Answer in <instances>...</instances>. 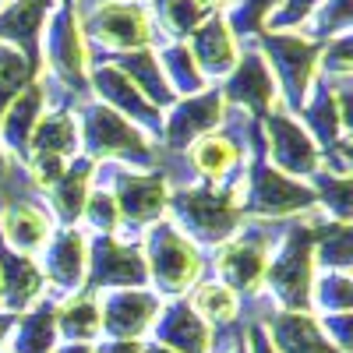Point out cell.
Here are the masks:
<instances>
[{
	"label": "cell",
	"mask_w": 353,
	"mask_h": 353,
	"mask_svg": "<svg viewBox=\"0 0 353 353\" xmlns=\"http://www.w3.org/2000/svg\"><path fill=\"white\" fill-rule=\"evenodd\" d=\"M4 4H8V0H0V8H4Z\"/></svg>",
	"instance_id": "cell-50"
},
{
	"label": "cell",
	"mask_w": 353,
	"mask_h": 353,
	"mask_svg": "<svg viewBox=\"0 0 353 353\" xmlns=\"http://www.w3.org/2000/svg\"><path fill=\"white\" fill-rule=\"evenodd\" d=\"M0 209H4V194H0Z\"/></svg>",
	"instance_id": "cell-48"
},
{
	"label": "cell",
	"mask_w": 353,
	"mask_h": 353,
	"mask_svg": "<svg viewBox=\"0 0 353 353\" xmlns=\"http://www.w3.org/2000/svg\"><path fill=\"white\" fill-rule=\"evenodd\" d=\"M88 237H106V233H121V209L110 194L106 184H92L85 198V209H81V223H78Z\"/></svg>",
	"instance_id": "cell-36"
},
{
	"label": "cell",
	"mask_w": 353,
	"mask_h": 353,
	"mask_svg": "<svg viewBox=\"0 0 353 353\" xmlns=\"http://www.w3.org/2000/svg\"><path fill=\"white\" fill-rule=\"evenodd\" d=\"M43 297H50V293H46V279H43L39 261L11 251L0 241V311L25 314Z\"/></svg>",
	"instance_id": "cell-20"
},
{
	"label": "cell",
	"mask_w": 353,
	"mask_h": 353,
	"mask_svg": "<svg viewBox=\"0 0 353 353\" xmlns=\"http://www.w3.org/2000/svg\"><path fill=\"white\" fill-rule=\"evenodd\" d=\"M307 184L314 191V201H318L321 216L336 219V223H350V176L346 173L318 170Z\"/></svg>",
	"instance_id": "cell-34"
},
{
	"label": "cell",
	"mask_w": 353,
	"mask_h": 353,
	"mask_svg": "<svg viewBox=\"0 0 353 353\" xmlns=\"http://www.w3.org/2000/svg\"><path fill=\"white\" fill-rule=\"evenodd\" d=\"M53 230H57V223L46 212L39 194H11V198H4V209H0V241H4L11 251L39 258V251L53 237Z\"/></svg>",
	"instance_id": "cell-17"
},
{
	"label": "cell",
	"mask_w": 353,
	"mask_h": 353,
	"mask_svg": "<svg viewBox=\"0 0 353 353\" xmlns=\"http://www.w3.org/2000/svg\"><path fill=\"white\" fill-rule=\"evenodd\" d=\"M57 4L61 0H8L0 8V46L18 50L28 64L39 68V36Z\"/></svg>",
	"instance_id": "cell-21"
},
{
	"label": "cell",
	"mask_w": 353,
	"mask_h": 353,
	"mask_svg": "<svg viewBox=\"0 0 353 353\" xmlns=\"http://www.w3.org/2000/svg\"><path fill=\"white\" fill-rule=\"evenodd\" d=\"M141 258L149 272V290L163 301L188 297V293L209 276V254H205L188 233H181L170 219H159L141 230Z\"/></svg>",
	"instance_id": "cell-3"
},
{
	"label": "cell",
	"mask_w": 353,
	"mask_h": 353,
	"mask_svg": "<svg viewBox=\"0 0 353 353\" xmlns=\"http://www.w3.org/2000/svg\"><path fill=\"white\" fill-rule=\"evenodd\" d=\"M304 36H311L314 43L350 36V0H321L304 25Z\"/></svg>",
	"instance_id": "cell-37"
},
{
	"label": "cell",
	"mask_w": 353,
	"mask_h": 353,
	"mask_svg": "<svg viewBox=\"0 0 353 353\" xmlns=\"http://www.w3.org/2000/svg\"><path fill=\"white\" fill-rule=\"evenodd\" d=\"M28 156H53V159H78L81 156V138H78V117L74 106H50L28 141Z\"/></svg>",
	"instance_id": "cell-26"
},
{
	"label": "cell",
	"mask_w": 353,
	"mask_h": 353,
	"mask_svg": "<svg viewBox=\"0 0 353 353\" xmlns=\"http://www.w3.org/2000/svg\"><path fill=\"white\" fill-rule=\"evenodd\" d=\"M283 223H265V219H244V226L223 241L216 251H209V276L223 279L230 290L241 293V301H254L265 290V272L269 258L279 241Z\"/></svg>",
	"instance_id": "cell-5"
},
{
	"label": "cell",
	"mask_w": 353,
	"mask_h": 353,
	"mask_svg": "<svg viewBox=\"0 0 353 353\" xmlns=\"http://www.w3.org/2000/svg\"><path fill=\"white\" fill-rule=\"evenodd\" d=\"M276 8H279V0H233L230 14H223V18H226V25L233 28V36L244 43L248 36H258V32H261L265 21H269V14H272Z\"/></svg>",
	"instance_id": "cell-38"
},
{
	"label": "cell",
	"mask_w": 353,
	"mask_h": 353,
	"mask_svg": "<svg viewBox=\"0 0 353 353\" xmlns=\"http://www.w3.org/2000/svg\"><path fill=\"white\" fill-rule=\"evenodd\" d=\"M149 286L145 258L138 237H88V269H85V290L106 293V290H141Z\"/></svg>",
	"instance_id": "cell-10"
},
{
	"label": "cell",
	"mask_w": 353,
	"mask_h": 353,
	"mask_svg": "<svg viewBox=\"0 0 353 353\" xmlns=\"http://www.w3.org/2000/svg\"><path fill=\"white\" fill-rule=\"evenodd\" d=\"M152 25H156V36L163 32L170 43H184L194 28L209 18L198 0H152L149 4Z\"/></svg>",
	"instance_id": "cell-31"
},
{
	"label": "cell",
	"mask_w": 353,
	"mask_h": 353,
	"mask_svg": "<svg viewBox=\"0 0 353 353\" xmlns=\"http://www.w3.org/2000/svg\"><path fill=\"white\" fill-rule=\"evenodd\" d=\"M261 138H265V159L286 176L311 181L318 170H325V159H321V149L314 145V138L283 106L272 110L269 117H261Z\"/></svg>",
	"instance_id": "cell-11"
},
{
	"label": "cell",
	"mask_w": 353,
	"mask_h": 353,
	"mask_svg": "<svg viewBox=\"0 0 353 353\" xmlns=\"http://www.w3.org/2000/svg\"><path fill=\"white\" fill-rule=\"evenodd\" d=\"M0 353H8V350H0Z\"/></svg>",
	"instance_id": "cell-51"
},
{
	"label": "cell",
	"mask_w": 353,
	"mask_h": 353,
	"mask_svg": "<svg viewBox=\"0 0 353 353\" xmlns=\"http://www.w3.org/2000/svg\"><path fill=\"white\" fill-rule=\"evenodd\" d=\"M233 353H248V346H241V350H233Z\"/></svg>",
	"instance_id": "cell-46"
},
{
	"label": "cell",
	"mask_w": 353,
	"mask_h": 353,
	"mask_svg": "<svg viewBox=\"0 0 353 353\" xmlns=\"http://www.w3.org/2000/svg\"><path fill=\"white\" fill-rule=\"evenodd\" d=\"M184 43H188L198 71L205 74V81H209V85H219L233 68H237L241 50H244V43L233 36V28L226 25L223 14H209Z\"/></svg>",
	"instance_id": "cell-19"
},
{
	"label": "cell",
	"mask_w": 353,
	"mask_h": 353,
	"mask_svg": "<svg viewBox=\"0 0 353 353\" xmlns=\"http://www.w3.org/2000/svg\"><path fill=\"white\" fill-rule=\"evenodd\" d=\"M318 325H321L325 339H329L339 353H350V343H353V311H343V314H318Z\"/></svg>",
	"instance_id": "cell-39"
},
{
	"label": "cell",
	"mask_w": 353,
	"mask_h": 353,
	"mask_svg": "<svg viewBox=\"0 0 353 353\" xmlns=\"http://www.w3.org/2000/svg\"><path fill=\"white\" fill-rule=\"evenodd\" d=\"M61 4H74V0H61Z\"/></svg>",
	"instance_id": "cell-49"
},
{
	"label": "cell",
	"mask_w": 353,
	"mask_h": 353,
	"mask_svg": "<svg viewBox=\"0 0 353 353\" xmlns=\"http://www.w3.org/2000/svg\"><path fill=\"white\" fill-rule=\"evenodd\" d=\"M226 121V103L219 85H209L198 96H184L176 99L166 113H163V134H159V152H173L181 156L191 141H198L201 134L219 131Z\"/></svg>",
	"instance_id": "cell-13"
},
{
	"label": "cell",
	"mask_w": 353,
	"mask_h": 353,
	"mask_svg": "<svg viewBox=\"0 0 353 353\" xmlns=\"http://www.w3.org/2000/svg\"><path fill=\"white\" fill-rule=\"evenodd\" d=\"M61 343L53 321V297H43L36 307H28L25 314L14 318V329L8 336V353H53V346Z\"/></svg>",
	"instance_id": "cell-27"
},
{
	"label": "cell",
	"mask_w": 353,
	"mask_h": 353,
	"mask_svg": "<svg viewBox=\"0 0 353 353\" xmlns=\"http://www.w3.org/2000/svg\"><path fill=\"white\" fill-rule=\"evenodd\" d=\"M321 209L307 212L304 219H290L279 230V241L269 258L261 297L276 311H311V283H314V223Z\"/></svg>",
	"instance_id": "cell-2"
},
{
	"label": "cell",
	"mask_w": 353,
	"mask_h": 353,
	"mask_svg": "<svg viewBox=\"0 0 353 353\" xmlns=\"http://www.w3.org/2000/svg\"><path fill=\"white\" fill-rule=\"evenodd\" d=\"M141 343H131V339H99L92 343V353H138Z\"/></svg>",
	"instance_id": "cell-41"
},
{
	"label": "cell",
	"mask_w": 353,
	"mask_h": 353,
	"mask_svg": "<svg viewBox=\"0 0 353 353\" xmlns=\"http://www.w3.org/2000/svg\"><path fill=\"white\" fill-rule=\"evenodd\" d=\"M219 92H223L226 110H237V113L251 117V121H261L272 110H279L276 78H272L269 64H265V57L258 53V46L241 50V61L219 81Z\"/></svg>",
	"instance_id": "cell-14"
},
{
	"label": "cell",
	"mask_w": 353,
	"mask_h": 353,
	"mask_svg": "<svg viewBox=\"0 0 353 353\" xmlns=\"http://www.w3.org/2000/svg\"><path fill=\"white\" fill-rule=\"evenodd\" d=\"M276 353H339L318 325L314 311H265L261 318Z\"/></svg>",
	"instance_id": "cell-22"
},
{
	"label": "cell",
	"mask_w": 353,
	"mask_h": 353,
	"mask_svg": "<svg viewBox=\"0 0 353 353\" xmlns=\"http://www.w3.org/2000/svg\"><path fill=\"white\" fill-rule=\"evenodd\" d=\"M88 4H99V0H85V8H88Z\"/></svg>",
	"instance_id": "cell-47"
},
{
	"label": "cell",
	"mask_w": 353,
	"mask_h": 353,
	"mask_svg": "<svg viewBox=\"0 0 353 353\" xmlns=\"http://www.w3.org/2000/svg\"><path fill=\"white\" fill-rule=\"evenodd\" d=\"M50 71V85H61L68 99L78 106L88 99V68L92 53L81 36L78 4H57L39 36V71Z\"/></svg>",
	"instance_id": "cell-6"
},
{
	"label": "cell",
	"mask_w": 353,
	"mask_h": 353,
	"mask_svg": "<svg viewBox=\"0 0 353 353\" xmlns=\"http://www.w3.org/2000/svg\"><path fill=\"white\" fill-rule=\"evenodd\" d=\"M36 78H39V68L28 64L18 50L0 46V117H4L8 103ZM4 173H8V159H4V152H0V181H4Z\"/></svg>",
	"instance_id": "cell-33"
},
{
	"label": "cell",
	"mask_w": 353,
	"mask_h": 353,
	"mask_svg": "<svg viewBox=\"0 0 353 353\" xmlns=\"http://www.w3.org/2000/svg\"><path fill=\"white\" fill-rule=\"evenodd\" d=\"M156 57H159V68H163V78H166V85H170V92H173L176 99L198 96V92H205V88H209V81H205V74L198 71L188 43H163V46L156 50Z\"/></svg>",
	"instance_id": "cell-30"
},
{
	"label": "cell",
	"mask_w": 353,
	"mask_h": 353,
	"mask_svg": "<svg viewBox=\"0 0 353 353\" xmlns=\"http://www.w3.org/2000/svg\"><path fill=\"white\" fill-rule=\"evenodd\" d=\"M350 223L321 216L314 223V265L318 272H350Z\"/></svg>",
	"instance_id": "cell-32"
},
{
	"label": "cell",
	"mask_w": 353,
	"mask_h": 353,
	"mask_svg": "<svg viewBox=\"0 0 353 353\" xmlns=\"http://www.w3.org/2000/svg\"><path fill=\"white\" fill-rule=\"evenodd\" d=\"M138 353H173V350H170V346H163V343H152V339H145Z\"/></svg>",
	"instance_id": "cell-45"
},
{
	"label": "cell",
	"mask_w": 353,
	"mask_h": 353,
	"mask_svg": "<svg viewBox=\"0 0 353 353\" xmlns=\"http://www.w3.org/2000/svg\"><path fill=\"white\" fill-rule=\"evenodd\" d=\"M149 339L170 346L173 353H209L212 329L191 311L188 297H173V301H163Z\"/></svg>",
	"instance_id": "cell-23"
},
{
	"label": "cell",
	"mask_w": 353,
	"mask_h": 353,
	"mask_svg": "<svg viewBox=\"0 0 353 353\" xmlns=\"http://www.w3.org/2000/svg\"><path fill=\"white\" fill-rule=\"evenodd\" d=\"M198 4H201L205 11H209V14H223V8H230L233 0H198Z\"/></svg>",
	"instance_id": "cell-44"
},
{
	"label": "cell",
	"mask_w": 353,
	"mask_h": 353,
	"mask_svg": "<svg viewBox=\"0 0 353 353\" xmlns=\"http://www.w3.org/2000/svg\"><path fill=\"white\" fill-rule=\"evenodd\" d=\"M81 36L113 57L134 53V50H152L156 46V25L152 14L138 0H99V4L78 8Z\"/></svg>",
	"instance_id": "cell-9"
},
{
	"label": "cell",
	"mask_w": 353,
	"mask_h": 353,
	"mask_svg": "<svg viewBox=\"0 0 353 353\" xmlns=\"http://www.w3.org/2000/svg\"><path fill=\"white\" fill-rule=\"evenodd\" d=\"M46 110H50V96H46V85H43V74H39L36 81H28L21 92L8 103L4 117H0V152H4L8 163H14V166L25 163L32 131H36L39 117Z\"/></svg>",
	"instance_id": "cell-18"
},
{
	"label": "cell",
	"mask_w": 353,
	"mask_h": 353,
	"mask_svg": "<svg viewBox=\"0 0 353 353\" xmlns=\"http://www.w3.org/2000/svg\"><path fill=\"white\" fill-rule=\"evenodd\" d=\"M39 269L46 279L50 297H68V293L85 290V269H88V233L81 226H57L46 248L39 251Z\"/></svg>",
	"instance_id": "cell-15"
},
{
	"label": "cell",
	"mask_w": 353,
	"mask_h": 353,
	"mask_svg": "<svg viewBox=\"0 0 353 353\" xmlns=\"http://www.w3.org/2000/svg\"><path fill=\"white\" fill-rule=\"evenodd\" d=\"M14 318H18V314H8V311H0V350L8 346V336H11V329H14Z\"/></svg>",
	"instance_id": "cell-42"
},
{
	"label": "cell",
	"mask_w": 353,
	"mask_h": 353,
	"mask_svg": "<svg viewBox=\"0 0 353 353\" xmlns=\"http://www.w3.org/2000/svg\"><path fill=\"white\" fill-rule=\"evenodd\" d=\"M188 304H191V311H194L209 329L230 325V321L244 318V301H241V293L230 290V286H226L223 279H216V276H205V279L188 293Z\"/></svg>",
	"instance_id": "cell-29"
},
{
	"label": "cell",
	"mask_w": 353,
	"mask_h": 353,
	"mask_svg": "<svg viewBox=\"0 0 353 353\" xmlns=\"http://www.w3.org/2000/svg\"><path fill=\"white\" fill-rule=\"evenodd\" d=\"M350 307H353V279H350V272H314L311 311L314 314H343Z\"/></svg>",
	"instance_id": "cell-35"
},
{
	"label": "cell",
	"mask_w": 353,
	"mask_h": 353,
	"mask_svg": "<svg viewBox=\"0 0 353 353\" xmlns=\"http://www.w3.org/2000/svg\"><path fill=\"white\" fill-rule=\"evenodd\" d=\"M53 321L61 343H99L103 339V314H99V293L78 290L68 297H53Z\"/></svg>",
	"instance_id": "cell-25"
},
{
	"label": "cell",
	"mask_w": 353,
	"mask_h": 353,
	"mask_svg": "<svg viewBox=\"0 0 353 353\" xmlns=\"http://www.w3.org/2000/svg\"><path fill=\"white\" fill-rule=\"evenodd\" d=\"M166 219L209 254L244 226V173L226 184L191 181L170 188Z\"/></svg>",
	"instance_id": "cell-1"
},
{
	"label": "cell",
	"mask_w": 353,
	"mask_h": 353,
	"mask_svg": "<svg viewBox=\"0 0 353 353\" xmlns=\"http://www.w3.org/2000/svg\"><path fill=\"white\" fill-rule=\"evenodd\" d=\"M88 96L96 103L110 106L131 121L141 134H149L156 145H159V134H163V110H156L149 99H145L138 88L131 85V78L117 68L113 61H99L88 68Z\"/></svg>",
	"instance_id": "cell-12"
},
{
	"label": "cell",
	"mask_w": 353,
	"mask_h": 353,
	"mask_svg": "<svg viewBox=\"0 0 353 353\" xmlns=\"http://www.w3.org/2000/svg\"><path fill=\"white\" fill-rule=\"evenodd\" d=\"M248 353H276V346H272L261 321H248Z\"/></svg>",
	"instance_id": "cell-40"
},
{
	"label": "cell",
	"mask_w": 353,
	"mask_h": 353,
	"mask_svg": "<svg viewBox=\"0 0 353 353\" xmlns=\"http://www.w3.org/2000/svg\"><path fill=\"white\" fill-rule=\"evenodd\" d=\"M53 353H92V346L88 343H57Z\"/></svg>",
	"instance_id": "cell-43"
},
{
	"label": "cell",
	"mask_w": 353,
	"mask_h": 353,
	"mask_svg": "<svg viewBox=\"0 0 353 353\" xmlns=\"http://www.w3.org/2000/svg\"><path fill=\"white\" fill-rule=\"evenodd\" d=\"M92 184H96V163L78 156L64 170L61 181L39 194L57 226H78L81 223V209H85V198H88V191H92Z\"/></svg>",
	"instance_id": "cell-24"
},
{
	"label": "cell",
	"mask_w": 353,
	"mask_h": 353,
	"mask_svg": "<svg viewBox=\"0 0 353 353\" xmlns=\"http://www.w3.org/2000/svg\"><path fill=\"white\" fill-rule=\"evenodd\" d=\"M258 53L265 57L276 88H279V106L286 113L297 117L304 99L311 96V88L318 81V50L321 43H314L304 32H258Z\"/></svg>",
	"instance_id": "cell-8"
},
{
	"label": "cell",
	"mask_w": 353,
	"mask_h": 353,
	"mask_svg": "<svg viewBox=\"0 0 353 353\" xmlns=\"http://www.w3.org/2000/svg\"><path fill=\"white\" fill-rule=\"evenodd\" d=\"M96 181L110 188L117 209H121V237H141L145 226L166 219L170 184L156 166L138 170L124 163H99Z\"/></svg>",
	"instance_id": "cell-7"
},
{
	"label": "cell",
	"mask_w": 353,
	"mask_h": 353,
	"mask_svg": "<svg viewBox=\"0 0 353 353\" xmlns=\"http://www.w3.org/2000/svg\"><path fill=\"white\" fill-rule=\"evenodd\" d=\"M106 61H113L117 68H121L131 85L138 88V92L149 99L156 110H170L176 103V96L170 92V85L163 78V68H159V57H156V46L152 50H134V53H121V57H106Z\"/></svg>",
	"instance_id": "cell-28"
},
{
	"label": "cell",
	"mask_w": 353,
	"mask_h": 353,
	"mask_svg": "<svg viewBox=\"0 0 353 353\" xmlns=\"http://www.w3.org/2000/svg\"><path fill=\"white\" fill-rule=\"evenodd\" d=\"M78 117V138H81V156L99 163H124L138 170L156 166V141L141 134L131 121H124L117 110L96 103L92 96L74 106Z\"/></svg>",
	"instance_id": "cell-4"
},
{
	"label": "cell",
	"mask_w": 353,
	"mask_h": 353,
	"mask_svg": "<svg viewBox=\"0 0 353 353\" xmlns=\"http://www.w3.org/2000/svg\"><path fill=\"white\" fill-rule=\"evenodd\" d=\"M163 297L149 286L141 290H106L99 293V314H103V339H131L145 343L152 336V325L159 318Z\"/></svg>",
	"instance_id": "cell-16"
}]
</instances>
